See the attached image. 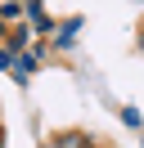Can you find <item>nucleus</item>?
<instances>
[{
	"mask_svg": "<svg viewBox=\"0 0 144 148\" xmlns=\"http://www.w3.org/2000/svg\"><path fill=\"white\" fill-rule=\"evenodd\" d=\"M140 54H144V27H140Z\"/></svg>",
	"mask_w": 144,
	"mask_h": 148,
	"instance_id": "3",
	"label": "nucleus"
},
{
	"mask_svg": "<svg viewBox=\"0 0 144 148\" xmlns=\"http://www.w3.org/2000/svg\"><path fill=\"white\" fill-rule=\"evenodd\" d=\"M54 148H90V139H86V135H72V130H68V135H59V139H54Z\"/></svg>",
	"mask_w": 144,
	"mask_h": 148,
	"instance_id": "1",
	"label": "nucleus"
},
{
	"mask_svg": "<svg viewBox=\"0 0 144 148\" xmlns=\"http://www.w3.org/2000/svg\"><path fill=\"white\" fill-rule=\"evenodd\" d=\"M72 36H77V23H68V27L59 32V45H72Z\"/></svg>",
	"mask_w": 144,
	"mask_h": 148,
	"instance_id": "2",
	"label": "nucleus"
},
{
	"mask_svg": "<svg viewBox=\"0 0 144 148\" xmlns=\"http://www.w3.org/2000/svg\"><path fill=\"white\" fill-rule=\"evenodd\" d=\"M0 148H5V139H0Z\"/></svg>",
	"mask_w": 144,
	"mask_h": 148,
	"instance_id": "4",
	"label": "nucleus"
}]
</instances>
